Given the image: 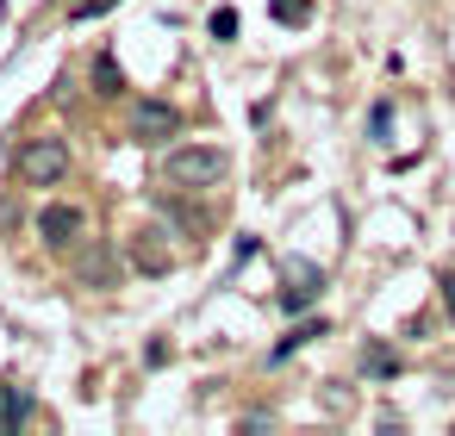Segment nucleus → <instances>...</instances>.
<instances>
[{"instance_id": "nucleus-9", "label": "nucleus", "mask_w": 455, "mask_h": 436, "mask_svg": "<svg viewBox=\"0 0 455 436\" xmlns=\"http://www.w3.org/2000/svg\"><path fill=\"white\" fill-rule=\"evenodd\" d=\"M26 417H32V405H26L13 386H0V430H20Z\"/></svg>"}, {"instance_id": "nucleus-15", "label": "nucleus", "mask_w": 455, "mask_h": 436, "mask_svg": "<svg viewBox=\"0 0 455 436\" xmlns=\"http://www.w3.org/2000/svg\"><path fill=\"white\" fill-rule=\"evenodd\" d=\"M443 305H449V324H455V274H443Z\"/></svg>"}, {"instance_id": "nucleus-8", "label": "nucleus", "mask_w": 455, "mask_h": 436, "mask_svg": "<svg viewBox=\"0 0 455 436\" xmlns=\"http://www.w3.org/2000/svg\"><path fill=\"white\" fill-rule=\"evenodd\" d=\"M362 374L393 380V374H399V355H393V349H380V343H368V349H362Z\"/></svg>"}, {"instance_id": "nucleus-2", "label": "nucleus", "mask_w": 455, "mask_h": 436, "mask_svg": "<svg viewBox=\"0 0 455 436\" xmlns=\"http://www.w3.org/2000/svg\"><path fill=\"white\" fill-rule=\"evenodd\" d=\"M63 169H69V150H63V138H32V144L20 150V175H26L32 187H51V181H63Z\"/></svg>"}, {"instance_id": "nucleus-3", "label": "nucleus", "mask_w": 455, "mask_h": 436, "mask_svg": "<svg viewBox=\"0 0 455 436\" xmlns=\"http://www.w3.org/2000/svg\"><path fill=\"white\" fill-rule=\"evenodd\" d=\"M82 231H88V212H82V206H44V212H38V237H44L51 250H69Z\"/></svg>"}, {"instance_id": "nucleus-12", "label": "nucleus", "mask_w": 455, "mask_h": 436, "mask_svg": "<svg viewBox=\"0 0 455 436\" xmlns=\"http://www.w3.org/2000/svg\"><path fill=\"white\" fill-rule=\"evenodd\" d=\"M387 131H393V107L380 100V107L368 113V138H374V144H387Z\"/></svg>"}, {"instance_id": "nucleus-6", "label": "nucleus", "mask_w": 455, "mask_h": 436, "mask_svg": "<svg viewBox=\"0 0 455 436\" xmlns=\"http://www.w3.org/2000/svg\"><path fill=\"white\" fill-rule=\"evenodd\" d=\"M312 299H318V268H312V262H293V268H287V293H281V305L299 312V305H312Z\"/></svg>"}, {"instance_id": "nucleus-4", "label": "nucleus", "mask_w": 455, "mask_h": 436, "mask_svg": "<svg viewBox=\"0 0 455 436\" xmlns=\"http://www.w3.org/2000/svg\"><path fill=\"white\" fill-rule=\"evenodd\" d=\"M132 131H138V144H163V138L181 131V113H175L169 100H144V107L132 113Z\"/></svg>"}, {"instance_id": "nucleus-7", "label": "nucleus", "mask_w": 455, "mask_h": 436, "mask_svg": "<svg viewBox=\"0 0 455 436\" xmlns=\"http://www.w3.org/2000/svg\"><path fill=\"white\" fill-rule=\"evenodd\" d=\"M324 330H331V324H324V318H306V324H293V337H287V343H281V349H275V361H287V355H293V349H306V343H318V337H324Z\"/></svg>"}, {"instance_id": "nucleus-13", "label": "nucleus", "mask_w": 455, "mask_h": 436, "mask_svg": "<svg viewBox=\"0 0 455 436\" xmlns=\"http://www.w3.org/2000/svg\"><path fill=\"white\" fill-rule=\"evenodd\" d=\"M212 38H237V13H231V7L212 13Z\"/></svg>"}, {"instance_id": "nucleus-1", "label": "nucleus", "mask_w": 455, "mask_h": 436, "mask_svg": "<svg viewBox=\"0 0 455 436\" xmlns=\"http://www.w3.org/2000/svg\"><path fill=\"white\" fill-rule=\"evenodd\" d=\"M225 175H231V156L219 144H188L169 156V181H181V187H219Z\"/></svg>"}, {"instance_id": "nucleus-11", "label": "nucleus", "mask_w": 455, "mask_h": 436, "mask_svg": "<svg viewBox=\"0 0 455 436\" xmlns=\"http://www.w3.org/2000/svg\"><path fill=\"white\" fill-rule=\"evenodd\" d=\"M94 94H119V69H113V57L94 63Z\"/></svg>"}, {"instance_id": "nucleus-5", "label": "nucleus", "mask_w": 455, "mask_h": 436, "mask_svg": "<svg viewBox=\"0 0 455 436\" xmlns=\"http://www.w3.org/2000/svg\"><path fill=\"white\" fill-rule=\"evenodd\" d=\"M163 237H169L163 225H144V231H138V243H132V262H138L144 274H169V268H175V250H169Z\"/></svg>"}, {"instance_id": "nucleus-14", "label": "nucleus", "mask_w": 455, "mask_h": 436, "mask_svg": "<svg viewBox=\"0 0 455 436\" xmlns=\"http://www.w3.org/2000/svg\"><path fill=\"white\" fill-rule=\"evenodd\" d=\"M107 7H119V0H76L69 20H94V13H107Z\"/></svg>"}, {"instance_id": "nucleus-10", "label": "nucleus", "mask_w": 455, "mask_h": 436, "mask_svg": "<svg viewBox=\"0 0 455 436\" xmlns=\"http://www.w3.org/2000/svg\"><path fill=\"white\" fill-rule=\"evenodd\" d=\"M268 7H275L281 26H306L312 20V0H268Z\"/></svg>"}]
</instances>
